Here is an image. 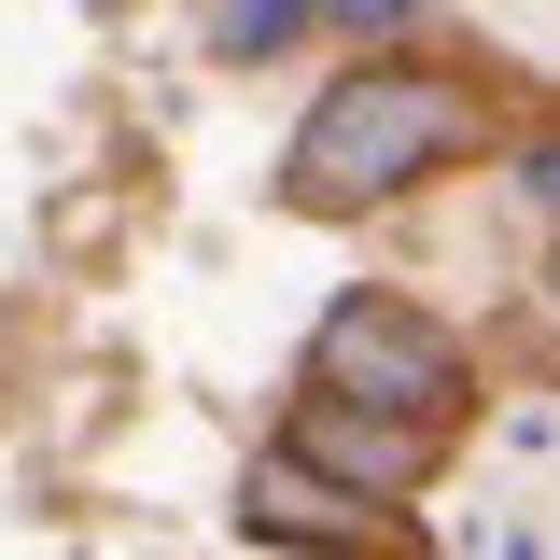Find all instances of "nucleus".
I'll return each mask as SVG.
<instances>
[{"label": "nucleus", "instance_id": "nucleus-1", "mask_svg": "<svg viewBox=\"0 0 560 560\" xmlns=\"http://www.w3.org/2000/svg\"><path fill=\"white\" fill-rule=\"evenodd\" d=\"M477 140V98L463 84H434V70H350L337 98L294 127V210H364L420 183V168H448Z\"/></svg>", "mask_w": 560, "mask_h": 560}, {"label": "nucleus", "instance_id": "nucleus-2", "mask_svg": "<svg viewBox=\"0 0 560 560\" xmlns=\"http://www.w3.org/2000/svg\"><path fill=\"white\" fill-rule=\"evenodd\" d=\"M308 364H323L337 407H393V420H448L463 407V350L434 337L420 308H393V294H337Z\"/></svg>", "mask_w": 560, "mask_h": 560}, {"label": "nucleus", "instance_id": "nucleus-3", "mask_svg": "<svg viewBox=\"0 0 560 560\" xmlns=\"http://www.w3.org/2000/svg\"><path fill=\"white\" fill-rule=\"evenodd\" d=\"M294 463H323L337 490H364V504H378V490H420V463H434V420H393V407H337V393H323V407L294 420Z\"/></svg>", "mask_w": 560, "mask_h": 560}, {"label": "nucleus", "instance_id": "nucleus-4", "mask_svg": "<svg viewBox=\"0 0 560 560\" xmlns=\"http://www.w3.org/2000/svg\"><path fill=\"white\" fill-rule=\"evenodd\" d=\"M253 533H280V547H378V504L337 490L323 463H253Z\"/></svg>", "mask_w": 560, "mask_h": 560}, {"label": "nucleus", "instance_id": "nucleus-5", "mask_svg": "<svg viewBox=\"0 0 560 560\" xmlns=\"http://www.w3.org/2000/svg\"><path fill=\"white\" fill-rule=\"evenodd\" d=\"M294 28H308V0H224L210 14V57H280Z\"/></svg>", "mask_w": 560, "mask_h": 560}, {"label": "nucleus", "instance_id": "nucleus-6", "mask_svg": "<svg viewBox=\"0 0 560 560\" xmlns=\"http://www.w3.org/2000/svg\"><path fill=\"white\" fill-rule=\"evenodd\" d=\"M407 14H420V0H337V28H350V43H393Z\"/></svg>", "mask_w": 560, "mask_h": 560}, {"label": "nucleus", "instance_id": "nucleus-7", "mask_svg": "<svg viewBox=\"0 0 560 560\" xmlns=\"http://www.w3.org/2000/svg\"><path fill=\"white\" fill-rule=\"evenodd\" d=\"M518 183H533V197L560 210V140H533V168H518Z\"/></svg>", "mask_w": 560, "mask_h": 560}, {"label": "nucleus", "instance_id": "nucleus-8", "mask_svg": "<svg viewBox=\"0 0 560 560\" xmlns=\"http://www.w3.org/2000/svg\"><path fill=\"white\" fill-rule=\"evenodd\" d=\"M504 560H533V547H504Z\"/></svg>", "mask_w": 560, "mask_h": 560}, {"label": "nucleus", "instance_id": "nucleus-9", "mask_svg": "<svg viewBox=\"0 0 560 560\" xmlns=\"http://www.w3.org/2000/svg\"><path fill=\"white\" fill-rule=\"evenodd\" d=\"M547 294H560V267H547Z\"/></svg>", "mask_w": 560, "mask_h": 560}]
</instances>
